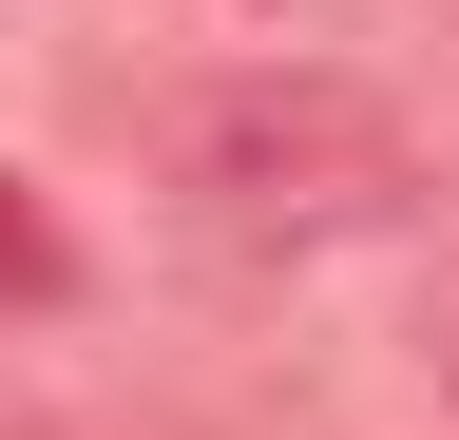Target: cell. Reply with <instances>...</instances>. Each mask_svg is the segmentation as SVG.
Listing matches in <instances>:
<instances>
[{"label":"cell","mask_w":459,"mask_h":440,"mask_svg":"<svg viewBox=\"0 0 459 440\" xmlns=\"http://www.w3.org/2000/svg\"><path fill=\"white\" fill-rule=\"evenodd\" d=\"M172 192L230 249H344V230H383L421 192V134L364 77H325V58H249V77H211L172 116Z\"/></svg>","instance_id":"obj_1"},{"label":"cell","mask_w":459,"mask_h":440,"mask_svg":"<svg viewBox=\"0 0 459 440\" xmlns=\"http://www.w3.org/2000/svg\"><path fill=\"white\" fill-rule=\"evenodd\" d=\"M421 345H440V383H459V249H440V288H421Z\"/></svg>","instance_id":"obj_3"},{"label":"cell","mask_w":459,"mask_h":440,"mask_svg":"<svg viewBox=\"0 0 459 440\" xmlns=\"http://www.w3.org/2000/svg\"><path fill=\"white\" fill-rule=\"evenodd\" d=\"M39 288H57V211L0 173V306H39Z\"/></svg>","instance_id":"obj_2"}]
</instances>
